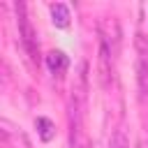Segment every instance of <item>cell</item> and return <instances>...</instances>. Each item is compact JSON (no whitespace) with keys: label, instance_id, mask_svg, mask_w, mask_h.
I'll list each match as a JSON object with an SVG mask.
<instances>
[{"label":"cell","instance_id":"cell-1","mask_svg":"<svg viewBox=\"0 0 148 148\" xmlns=\"http://www.w3.org/2000/svg\"><path fill=\"white\" fill-rule=\"evenodd\" d=\"M16 23H18V37H21L23 49L28 51L30 58H37V35H35V28H32L28 14H25L23 2H16Z\"/></svg>","mask_w":148,"mask_h":148},{"label":"cell","instance_id":"cell-2","mask_svg":"<svg viewBox=\"0 0 148 148\" xmlns=\"http://www.w3.org/2000/svg\"><path fill=\"white\" fill-rule=\"evenodd\" d=\"M99 42H104L111 49L113 58L118 56V51H120V25H118V21L113 16L99 21Z\"/></svg>","mask_w":148,"mask_h":148},{"label":"cell","instance_id":"cell-3","mask_svg":"<svg viewBox=\"0 0 148 148\" xmlns=\"http://www.w3.org/2000/svg\"><path fill=\"white\" fill-rule=\"evenodd\" d=\"M136 81H139V99L148 97V58H139L136 62Z\"/></svg>","mask_w":148,"mask_h":148},{"label":"cell","instance_id":"cell-4","mask_svg":"<svg viewBox=\"0 0 148 148\" xmlns=\"http://www.w3.org/2000/svg\"><path fill=\"white\" fill-rule=\"evenodd\" d=\"M46 65H49V69H51L53 74H62V72L67 69V65H69V58H67L62 51H51V53L46 56Z\"/></svg>","mask_w":148,"mask_h":148},{"label":"cell","instance_id":"cell-5","mask_svg":"<svg viewBox=\"0 0 148 148\" xmlns=\"http://www.w3.org/2000/svg\"><path fill=\"white\" fill-rule=\"evenodd\" d=\"M51 21L58 28H67L69 25V9H67V5H62V2L51 5Z\"/></svg>","mask_w":148,"mask_h":148},{"label":"cell","instance_id":"cell-6","mask_svg":"<svg viewBox=\"0 0 148 148\" xmlns=\"http://www.w3.org/2000/svg\"><path fill=\"white\" fill-rule=\"evenodd\" d=\"M35 127H37L42 141H51L53 134H56V127H53V123H51L49 118H37V120H35Z\"/></svg>","mask_w":148,"mask_h":148},{"label":"cell","instance_id":"cell-7","mask_svg":"<svg viewBox=\"0 0 148 148\" xmlns=\"http://www.w3.org/2000/svg\"><path fill=\"white\" fill-rule=\"evenodd\" d=\"M134 46H136V51H139V58H148V35H146V32H136Z\"/></svg>","mask_w":148,"mask_h":148},{"label":"cell","instance_id":"cell-8","mask_svg":"<svg viewBox=\"0 0 148 148\" xmlns=\"http://www.w3.org/2000/svg\"><path fill=\"white\" fill-rule=\"evenodd\" d=\"M109 148H127V136H125L123 130L113 132V136H111V141H109Z\"/></svg>","mask_w":148,"mask_h":148},{"label":"cell","instance_id":"cell-9","mask_svg":"<svg viewBox=\"0 0 148 148\" xmlns=\"http://www.w3.org/2000/svg\"><path fill=\"white\" fill-rule=\"evenodd\" d=\"M79 148H88V146H86V143H81V146H79Z\"/></svg>","mask_w":148,"mask_h":148}]
</instances>
